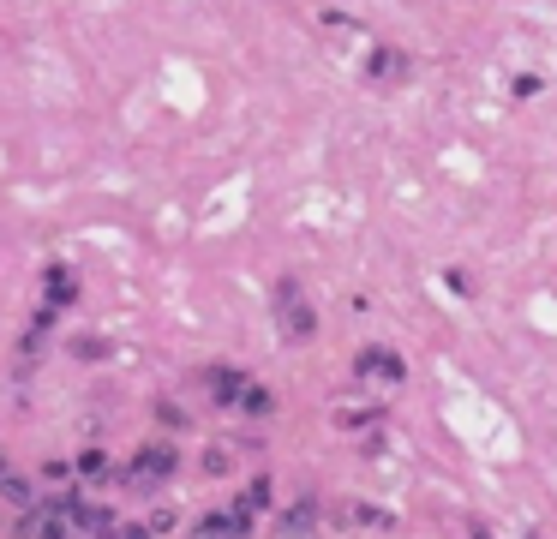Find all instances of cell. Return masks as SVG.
Masks as SVG:
<instances>
[{
  "instance_id": "cell-13",
  "label": "cell",
  "mask_w": 557,
  "mask_h": 539,
  "mask_svg": "<svg viewBox=\"0 0 557 539\" xmlns=\"http://www.w3.org/2000/svg\"><path fill=\"white\" fill-rule=\"evenodd\" d=\"M240 408H246V414H270V408H276V396H270L264 384H246V390H240Z\"/></svg>"
},
{
  "instance_id": "cell-5",
  "label": "cell",
  "mask_w": 557,
  "mask_h": 539,
  "mask_svg": "<svg viewBox=\"0 0 557 539\" xmlns=\"http://www.w3.org/2000/svg\"><path fill=\"white\" fill-rule=\"evenodd\" d=\"M246 534H252V522L240 510H216V516H198L192 522V539H246Z\"/></svg>"
},
{
  "instance_id": "cell-1",
  "label": "cell",
  "mask_w": 557,
  "mask_h": 539,
  "mask_svg": "<svg viewBox=\"0 0 557 539\" xmlns=\"http://www.w3.org/2000/svg\"><path fill=\"white\" fill-rule=\"evenodd\" d=\"M276 324H282L288 342H312V336H318V312H312V300L300 294V282H282V288H276Z\"/></svg>"
},
{
  "instance_id": "cell-11",
  "label": "cell",
  "mask_w": 557,
  "mask_h": 539,
  "mask_svg": "<svg viewBox=\"0 0 557 539\" xmlns=\"http://www.w3.org/2000/svg\"><path fill=\"white\" fill-rule=\"evenodd\" d=\"M306 528H318V498H300V504L288 510V522H282V534L288 539H300Z\"/></svg>"
},
{
  "instance_id": "cell-17",
  "label": "cell",
  "mask_w": 557,
  "mask_h": 539,
  "mask_svg": "<svg viewBox=\"0 0 557 539\" xmlns=\"http://www.w3.org/2000/svg\"><path fill=\"white\" fill-rule=\"evenodd\" d=\"M0 480H6V462H0Z\"/></svg>"
},
{
  "instance_id": "cell-3",
  "label": "cell",
  "mask_w": 557,
  "mask_h": 539,
  "mask_svg": "<svg viewBox=\"0 0 557 539\" xmlns=\"http://www.w3.org/2000/svg\"><path fill=\"white\" fill-rule=\"evenodd\" d=\"M354 378H360V384H390V390H396V384L408 378V360L390 354V348H366V354L354 360Z\"/></svg>"
},
{
  "instance_id": "cell-8",
  "label": "cell",
  "mask_w": 557,
  "mask_h": 539,
  "mask_svg": "<svg viewBox=\"0 0 557 539\" xmlns=\"http://www.w3.org/2000/svg\"><path fill=\"white\" fill-rule=\"evenodd\" d=\"M408 66H414V60H408L402 48H372L366 78H372V84H402V78H408Z\"/></svg>"
},
{
  "instance_id": "cell-6",
  "label": "cell",
  "mask_w": 557,
  "mask_h": 539,
  "mask_svg": "<svg viewBox=\"0 0 557 539\" xmlns=\"http://www.w3.org/2000/svg\"><path fill=\"white\" fill-rule=\"evenodd\" d=\"M42 312H66L72 300H78V276L66 270V264H48V276H42Z\"/></svg>"
},
{
  "instance_id": "cell-2",
  "label": "cell",
  "mask_w": 557,
  "mask_h": 539,
  "mask_svg": "<svg viewBox=\"0 0 557 539\" xmlns=\"http://www.w3.org/2000/svg\"><path fill=\"white\" fill-rule=\"evenodd\" d=\"M174 468H180V450H174V444H144V450L132 456V468H126V486H132V492H156Z\"/></svg>"
},
{
  "instance_id": "cell-12",
  "label": "cell",
  "mask_w": 557,
  "mask_h": 539,
  "mask_svg": "<svg viewBox=\"0 0 557 539\" xmlns=\"http://www.w3.org/2000/svg\"><path fill=\"white\" fill-rule=\"evenodd\" d=\"M372 420H384V402H360V408H336V426H372Z\"/></svg>"
},
{
  "instance_id": "cell-14",
  "label": "cell",
  "mask_w": 557,
  "mask_h": 539,
  "mask_svg": "<svg viewBox=\"0 0 557 539\" xmlns=\"http://www.w3.org/2000/svg\"><path fill=\"white\" fill-rule=\"evenodd\" d=\"M78 474L102 480V474H108V456H102V450H84V456H78Z\"/></svg>"
},
{
  "instance_id": "cell-4",
  "label": "cell",
  "mask_w": 557,
  "mask_h": 539,
  "mask_svg": "<svg viewBox=\"0 0 557 539\" xmlns=\"http://www.w3.org/2000/svg\"><path fill=\"white\" fill-rule=\"evenodd\" d=\"M60 504H66V516H72V528H78V534H90V539L120 534V522H114V510H108V504H84V498H60Z\"/></svg>"
},
{
  "instance_id": "cell-7",
  "label": "cell",
  "mask_w": 557,
  "mask_h": 539,
  "mask_svg": "<svg viewBox=\"0 0 557 539\" xmlns=\"http://www.w3.org/2000/svg\"><path fill=\"white\" fill-rule=\"evenodd\" d=\"M252 378L246 372H234V366H210L204 372V390L216 396V408H240V390H246Z\"/></svg>"
},
{
  "instance_id": "cell-18",
  "label": "cell",
  "mask_w": 557,
  "mask_h": 539,
  "mask_svg": "<svg viewBox=\"0 0 557 539\" xmlns=\"http://www.w3.org/2000/svg\"><path fill=\"white\" fill-rule=\"evenodd\" d=\"M474 539H486V534H480V528H474Z\"/></svg>"
},
{
  "instance_id": "cell-15",
  "label": "cell",
  "mask_w": 557,
  "mask_h": 539,
  "mask_svg": "<svg viewBox=\"0 0 557 539\" xmlns=\"http://www.w3.org/2000/svg\"><path fill=\"white\" fill-rule=\"evenodd\" d=\"M78 360H108V342H96V336H78Z\"/></svg>"
},
{
  "instance_id": "cell-10",
  "label": "cell",
  "mask_w": 557,
  "mask_h": 539,
  "mask_svg": "<svg viewBox=\"0 0 557 539\" xmlns=\"http://www.w3.org/2000/svg\"><path fill=\"white\" fill-rule=\"evenodd\" d=\"M234 510H240V516H246V522H258V516H264V510H270V480H252V486H246V492H240V504H234Z\"/></svg>"
},
{
  "instance_id": "cell-16",
  "label": "cell",
  "mask_w": 557,
  "mask_h": 539,
  "mask_svg": "<svg viewBox=\"0 0 557 539\" xmlns=\"http://www.w3.org/2000/svg\"><path fill=\"white\" fill-rule=\"evenodd\" d=\"M120 539H150V528H126Z\"/></svg>"
},
{
  "instance_id": "cell-9",
  "label": "cell",
  "mask_w": 557,
  "mask_h": 539,
  "mask_svg": "<svg viewBox=\"0 0 557 539\" xmlns=\"http://www.w3.org/2000/svg\"><path fill=\"white\" fill-rule=\"evenodd\" d=\"M66 528H72V516H66V504H60V498H48V504L24 522V534H30V539H66Z\"/></svg>"
}]
</instances>
